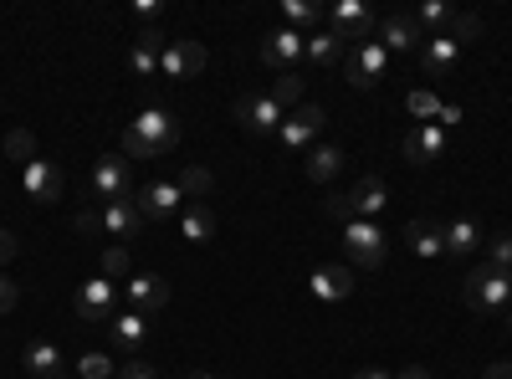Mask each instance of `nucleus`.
<instances>
[{"label":"nucleus","mask_w":512,"mask_h":379,"mask_svg":"<svg viewBox=\"0 0 512 379\" xmlns=\"http://www.w3.org/2000/svg\"><path fill=\"white\" fill-rule=\"evenodd\" d=\"M180 144V118L149 103L144 113H134V123L123 129V159H159Z\"/></svg>","instance_id":"f257e3e1"},{"label":"nucleus","mask_w":512,"mask_h":379,"mask_svg":"<svg viewBox=\"0 0 512 379\" xmlns=\"http://www.w3.org/2000/svg\"><path fill=\"white\" fill-rule=\"evenodd\" d=\"M461 303L472 313H502L512 308V272H497V267H472L461 282Z\"/></svg>","instance_id":"f03ea898"},{"label":"nucleus","mask_w":512,"mask_h":379,"mask_svg":"<svg viewBox=\"0 0 512 379\" xmlns=\"http://www.w3.org/2000/svg\"><path fill=\"white\" fill-rule=\"evenodd\" d=\"M323 123H328V113L318 108V103H303V108H292L287 118H282V129H277V139H282V149H313L318 144V134H323Z\"/></svg>","instance_id":"7ed1b4c3"},{"label":"nucleus","mask_w":512,"mask_h":379,"mask_svg":"<svg viewBox=\"0 0 512 379\" xmlns=\"http://www.w3.org/2000/svg\"><path fill=\"white\" fill-rule=\"evenodd\" d=\"M128 185H134V164H128L123 154H103V159L93 164V195H98L103 205L128 200Z\"/></svg>","instance_id":"20e7f679"},{"label":"nucleus","mask_w":512,"mask_h":379,"mask_svg":"<svg viewBox=\"0 0 512 379\" xmlns=\"http://www.w3.org/2000/svg\"><path fill=\"white\" fill-rule=\"evenodd\" d=\"M328 31L338 41H359V47H364V41L379 31V21L369 16V6H359V0H338V6L328 11Z\"/></svg>","instance_id":"39448f33"},{"label":"nucleus","mask_w":512,"mask_h":379,"mask_svg":"<svg viewBox=\"0 0 512 379\" xmlns=\"http://www.w3.org/2000/svg\"><path fill=\"white\" fill-rule=\"evenodd\" d=\"M344 246H349V262H359V267H384V231L374 226V221H349L344 226Z\"/></svg>","instance_id":"423d86ee"},{"label":"nucleus","mask_w":512,"mask_h":379,"mask_svg":"<svg viewBox=\"0 0 512 379\" xmlns=\"http://www.w3.org/2000/svg\"><path fill=\"white\" fill-rule=\"evenodd\" d=\"M118 282L108 277H93V282H82L77 287V318L82 323H113V298H118Z\"/></svg>","instance_id":"0eeeda50"},{"label":"nucleus","mask_w":512,"mask_h":379,"mask_svg":"<svg viewBox=\"0 0 512 379\" xmlns=\"http://www.w3.org/2000/svg\"><path fill=\"white\" fill-rule=\"evenodd\" d=\"M134 205H139L144 221H169V216H180V210H185V190L175 180H154V185L139 190Z\"/></svg>","instance_id":"6e6552de"},{"label":"nucleus","mask_w":512,"mask_h":379,"mask_svg":"<svg viewBox=\"0 0 512 379\" xmlns=\"http://www.w3.org/2000/svg\"><path fill=\"white\" fill-rule=\"evenodd\" d=\"M384 72H390V52H384L379 47V41H364V47L344 62V77H349V88H374V82L384 77Z\"/></svg>","instance_id":"1a4fd4ad"},{"label":"nucleus","mask_w":512,"mask_h":379,"mask_svg":"<svg viewBox=\"0 0 512 379\" xmlns=\"http://www.w3.org/2000/svg\"><path fill=\"white\" fill-rule=\"evenodd\" d=\"M282 108L267 98V93H246V98H236V123L241 129H251V134H277L282 129Z\"/></svg>","instance_id":"9d476101"},{"label":"nucleus","mask_w":512,"mask_h":379,"mask_svg":"<svg viewBox=\"0 0 512 379\" xmlns=\"http://www.w3.org/2000/svg\"><path fill=\"white\" fill-rule=\"evenodd\" d=\"M123 298H128V308H134V313H159L169 303V282L154 277V272H128Z\"/></svg>","instance_id":"9b49d317"},{"label":"nucleus","mask_w":512,"mask_h":379,"mask_svg":"<svg viewBox=\"0 0 512 379\" xmlns=\"http://www.w3.org/2000/svg\"><path fill=\"white\" fill-rule=\"evenodd\" d=\"M374 36H379V47L390 52V57H395V52H420V41H425V31L415 26V16H410V11H395V16H384Z\"/></svg>","instance_id":"f8f14e48"},{"label":"nucleus","mask_w":512,"mask_h":379,"mask_svg":"<svg viewBox=\"0 0 512 379\" xmlns=\"http://www.w3.org/2000/svg\"><path fill=\"white\" fill-rule=\"evenodd\" d=\"M21 190H26V200H36V205H52L57 195H62V170L52 159H31L26 170H21Z\"/></svg>","instance_id":"ddd939ff"},{"label":"nucleus","mask_w":512,"mask_h":379,"mask_svg":"<svg viewBox=\"0 0 512 379\" xmlns=\"http://www.w3.org/2000/svg\"><path fill=\"white\" fill-rule=\"evenodd\" d=\"M446 149H451V139H446L441 123H415V129L405 134V159L410 164H436Z\"/></svg>","instance_id":"4468645a"},{"label":"nucleus","mask_w":512,"mask_h":379,"mask_svg":"<svg viewBox=\"0 0 512 379\" xmlns=\"http://www.w3.org/2000/svg\"><path fill=\"white\" fill-rule=\"evenodd\" d=\"M164 47H169V36H164L159 26H144V31H139V41L128 47V72H134V77H154V72H159Z\"/></svg>","instance_id":"2eb2a0df"},{"label":"nucleus","mask_w":512,"mask_h":379,"mask_svg":"<svg viewBox=\"0 0 512 379\" xmlns=\"http://www.w3.org/2000/svg\"><path fill=\"white\" fill-rule=\"evenodd\" d=\"M159 72H164V77H175V82L205 72V47H200V41H169L164 57H159Z\"/></svg>","instance_id":"dca6fc26"},{"label":"nucleus","mask_w":512,"mask_h":379,"mask_svg":"<svg viewBox=\"0 0 512 379\" xmlns=\"http://www.w3.org/2000/svg\"><path fill=\"white\" fill-rule=\"evenodd\" d=\"M456 57H461V41H451L446 31L420 41V72L431 77V82H441V77L451 72V62H456Z\"/></svg>","instance_id":"f3484780"},{"label":"nucleus","mask_w":512,"mask_h":379,"mask_svg":"<svg viewBox=\"0 0 512 379\" xmlns=\"http://www.w3.org/2000/svg\"><path fill=\"white\" fill-rule=\"evenodd\" d=\"M98 226H103V236L128 241V236H139V231H144V216H139V205H134V200H118V205H103V210H98Z\"/></svg>","instance_id":"a211bd4d"},{"label":"nucleus","mask_w":512,"mask_h":379,"mask_svg":"<svg viewBox=\"0 0 512 379\" xmlns=\"http://www.w3.org/2000/svg\"><path fill=\"white\" fill-rule=\"evenodd\" d=\"M303 47H308V36L292 31V26H282V31H272V36L262 41V62H267V67H292L297 57H303Z\"/></svg>","instance_id":"6ab92c4d"},{"label":"nucleus","mask_w":512,"mask_h":379,"mask_svg":"<svg viewBox=\"0 0 512 379\" xmlns=\"http://www.w3.org/2000/svg\"><path fill=\"white\" fill-rule=\"evenodd\" d=\"M308 292H313L318 303H344L349 292H354V272L349 267H318L308 277Z\"/></svg>","instance_id":"aec40b11"},{"label":"nucleus","mask_w":512,"mask_h":379,"mask_svg":"<svg viewBox=\"0 0 512 379\" xmlns=\"http://www.w3.org/2000/svg\"><path fill=\"white\" fill-rule=\"evenodd\" d=\"M441 241H446L451 257H472V251L482 246V226H477L472 216H456V221L441 226Z\"/></svg>","instance_id":"412c9836"},{"label":"nucleus","mask_w":512,"mask_h":379,"mask_svg":"<svg viewBox=\"0 0 512 379\" xmlns=\"http://www.w3.org/2000/svg\"><path fill=\"white\" fill-rule=\"evenodd\" d=\"M384 200H390V190H384L374 175L369 180H359L354 190H349V205H354V221H374L379 210H384Z\"/></svg>","instance_id":"4be33fe9"},{"label":"nucleus","mask_w":512,"mask_h":379,"mask_svg":"<svg viewBox=\"0 0 512 379\" xmlns=\"http://www.w3.org/2000/svg\"><path fill=\"white\" fill-rule=\"evenodd\" d=\"M405 241H410V251H415L420 262H431V257H441V251H446L436 221H410V226H405Z\"/></svg>","instance_id":"5701e85b"},{"label":"nucleus","mask_w":512,"mask_h":379,"mask_svg":"<svg viewBox=\"0 0 512 379\" xmlns=\"http://www.w3.org/2000/svg\"><path fill=\"white\" fill-rule=\"evenodd\" d=\"M21 364H26L31 379H62V349L57 344H31Z\"/></svg>","instance_id":"b1692460"},{"label":"nucleus","mask_w":512,"mask_h":379,"mask_svg":"<svg viewBox=\"0 0 512 379\" xmlns=\"http://www.w3.org/2000/svg\"><path fill=\"white\" fill-rule=\"evenodd\" d=\"M108 328H113V339H118L128 354H134V349L149 339V318H144V313H134V308H128V313H113V323H108Z\"/></svg>","instance_id":"393cba45"},{"label":"nucleus","mask_w":512,"mask_h":379,"mask_svg":"<svg viewBox=\"0 0 512 379\" xmlns=\"http://www.w3.org/2000/svg\"><path fill=\"white\" fill-rule=\"evenodd\" d=\"M180 236H185L190 246L210 241V236H216V210H210V205H185V216H180Z\"/></svg>","instance_id":"a878e982"},{"label":"nucleus","mask_w":512,"mask_h":379,"mask_svg":"<svg viewBox=\"0 0 512 379\" xmlns=\"http://www.w3.org/2000/svg\"><path fill=\"white\" fill-rule=\"evenodd\" d=\"M303 57H308L313 67H338V62H344V41H338L333 31H318V36H308Z\"/></svg>","instance_id":"bb28decb"},{"label":"nucleus","mask_w":512,"mask_h":379,"mask_svg":"<svg viewBox=\"0 0 512 379\" xmlns=\"http://www.w3.org/2000/svg\"><path fill=\"white\" fill-rule=\"evenodd\" d=\"M303 88H308V82L297 77V72H277V82L267 88V98H272L282 113H292V108H303Z\"/></svg>","instance_id":"cd10ccee"},{"label":"nucleus","mask_w":512,"mask_h":379,"mask_svg":"<svg viewBox=\"0 0 512 379\" xmlns=\"http://www.w3.org/2000/svg\"><path fill=\"white\" fill-rule=\"evenodd\" d=\"M338 170H344V149H338V144H318L313 154H308V180H333Z\"/></svg>","instance_id":"c85d7f7f"},{"label":"nucleus","mask_w":512,"mask_h":379,"mask_svg":"<svg viewBox=\"0 0 512 379\" xmlns=\"http://www.w3.org/2000/svg\"><path fill=\"white\" fill-rule=\"evenodd\" d=\"M410 16H415V26H420V31L441 36V31L451 26V16H456V11H451V6H441V0H420V11H410Z\"/></svg>","instance_id":"c756f323"},{"label":"nucleus","mask_w":512,"mask_h":379,"mask_svg":"<svg viewBox=\"0 0 512 379\" xmlns=\"http://www.w3.org/2000/svg\"><path fill=\"white\" fill-rule=\"evenodd\" d=\"M282 16H287V26H292V31H303V26L323 21L328 11L318 6V0H287V6H282Z\"/></svg>","instance_id":"7c9ffc66"},{"label":"nucleus","mask_w":512,"mask_h":379,"mask_svg":"<svg viewBox=\"0 0 512 379\" xmlns=\"http://www.w3.org/2000/svg\"><path fill=\"white\" fill-rule=\"evenodd\" d=\"M6 159H16L21 170H26L31 159H41V154H36V134H31V129H11V134H6Z\"/></svg>","instance_id":"2f4dec72"},{"label":"nucleus","mask_w":512,"mask_h":379,"mask_svg":"<svg viewBox=\"0 0 512 379\" xmlns=\"http://www.w3.org/2000/svg\"><path fill=\"white\" fill-rule=\"evenodd\" d=\"M210 185H216V180H210V170H205V164H190V170L180 175V190H185V200H195V205H205Z\"/></svg>","instance_id":"473e14b6"},{"label":"nucleus","mask_w":512,"mask_h":379,"mask_svg":"<svg viewBox=\"0 0 512 379\" xmlns=\"http://www.w3.org/2000/svg\"><path fill=\"white\" fill-rule=\"evenodd\" d=\"M405 108L415 113V123H436V118H441V98H436L431 88H415V93L405 98Z\"/></svg>","instance_id":"72a5a7b5"},{"label":"nucleus","mask_w":512,"mask_h":379,"mask_svg":"<svg viewBox=\"0 0 512 379\" xmlns=\"http://www.w3.org/2000/svg\"><path fill=\"white\" fill-rule=\"evenodd\" d=\"M72 369H77L72 379H108V374H113V359H108V354H82Z\"/></svg>","instance_id":"f704fd0d"},{"label":"nucleus","mask_w":512,"mask_h":379,"mask_svg":"<svg viewBox=\"0 0 512 379\" xmlns=\"http://www.w3.org/2000/svg\"><path fill=\"white\" fill-rule=\"evenodd\" d=\"M446 36H451V41H461V47H466V41H472V36H482V16H472V11L461 16V11H456V16H451V26H446Z\"/></svg>","instance_id":"c9c22d12"},{"label":"nucleus","mask_w":512,"mask_h":379,"mask_svg":"<svg viewBox=\"0 0 512 379\" xmlns=\"http://www.w3.org/2000/svg\"><path fill=\"white\" fill-rule=\"evenodd\" d=\"M487 267L512 272V236H492V241H487Z\"/></svg>","instance_id":"e433bc0d"},{"label":"nucleus","mask_w":512,"mask_h":379,"mask_svg":"<svg viewBox=\"0 0 512 379\" xmlns=\"http://www.w3.org/2000/svg\"><path fill=\"white\" fill-rule=\"evenodd\" d=\"M103 277H128V251L123 246H103Z\"/></svg>","instance_id":"4c0bfd02"},{"label":"nucleus","mask_w":512,"mask_h":379,"mask_svg":"<svg viewBox=\"0 0 512 379\" xmlns=\"http://www.w3.org/2000/svg\"><path fill=\"white\" fill-rule=\"evenodd\" d=\"M323 216H328V221H338V226H349V221H354L349 195H328V200H323Z\"/></svg>","instance_id":"58836bf2"},{"label":"nucleus","mask_w":512,"mask_h":379,"mask_svg":"<svg viewBox=\"0 0 512 379\" xmlns=\"http://www.w3.org/2000/svg\"><path fill=\"white\" fill-rule=\"evenodd\" d=\"M16 308V287H11V277L0 272V313H11Z\"/></svg>","instance_id":"ea45409f"},{"label":"nucleus","mask_w":512,"mask_h":379,"mask_svg":"<svg viewBox=\"0 0 512 379\" xmlns=\"http://www.w3.org/2000/svg\"><path fill=\"white\" fill-rule=\"evenodd\" d=\"M123 379H159V369H154V364H139V359H134V364L123 369Z\"/></svg>","instance_id":"a19ab883"},{"label":"nucleus","mask_w":512,"mask_h":379,"mask_svg":"<svg viewBox=\"0 0 512 379\" xmlns=\"http://www.w3.org/2000/svg\"><path fill=\"white\" fill-rule=\"evenodd\" d=\"M77 231H88V236H103V226H98V210H82V216H77Z\"/></svg>","instance_id":"79ce46f5"},{"label":"nucleus","mask_w":512,"mask_h":379,"mask_svg":"<svg viewBox=\"0 0 512 379\" xmlns=\"http://www.w3.org/2000/svg\"><path fill=\"white\" fill-rule=\"evenodd\" d=\"M11 257H16V236L0 231V267H11Z\"/></svg>","instance_id":"37998d69"},{"label":"nucleus","mask_w":512,"mask_h":379,"mask_svg":"<svg viewBox=\"0 0 512 379\" xmlns=\"http://www.w3.org/2000/svg\"><path fill=\"white\" fill-rule=\"evenodd\" d=\"M134 16H139L144 26H154V16H159V6H154V0H134Z\"/></svg>","instance_id":"c03bdc74"},{"label":"nucleus","mask_w":512,"mask_h":379,"mask_svg":"<svg viewBox=\"0 0 512 379\" xmlns=\"http://www.w3.org/2000/svg\"><path fill=\"white\" fill-rule=\"evenodd\" d=\"M436 123H441V129H446V123H461V108L456 103H441V118Z\"/></svg>","instance_id":"a18cd8bd"},{"label":"nucleus","mask_w":512,"mask_h":379,"mask_svg":"<svg viewBox=\"0 0 512 379\" xmlns=\"http://www.w3.org/2000/svg\"><path fill=\"white\" fill-rule=\"evenodd\" d=\"M482 379H512V364H487Z\"/></svg>","instance_id":"49530a36"},{"label":"nucleus","mask_w":512,"mask_h":379,"mask_svg":"<svg viewBox=\"0 0 512 379\" xmlns=\"http://www.w3.org/2000/svg\"><path fill=\"white\" fill-rule=\"evenodd\" d=\"M395 379H431V369H420V364H410V369H400Z\"/></svg>","instance_id":"de8ad7c7"},{"label":"nucleus","mask_w":512,"mask_h":379,"mask_svg":"<svg viewBox=\"0 0 512 379\" xmlns=\"http://www.w3.org/2000/svg\"><path fill=\"white\" fill-rule=\"evenodd\" d=\"M354 379H395V374H384V369H359Z\"/></svg>","instance_id":"09e8293b"},{"label":"nucleus","mask_w":512,"mask_h":379,"mask_svg":"<svg viewBox=\"0 0 512 379\" xmlns=\"http://www.w3.org/2000/svg\"><path fill=\"white\" fill-rule=\"evenodd\" d=\"M190 379H216V374H205V369H195V374H190Z\"/></svg>","instance_id":"8fccbe9b"},{"label":"nucleus","mask_w":512,"mask_h":379,"mask_svg":"<svg viewBox=\"0 0 512 379\" xmlns=\"http://www.w3.org/2000/svg\"><path fill=\"white\" fill-rule=\"evenodd\" d=\"M507 333H512V308H507Z\"/></svg>","instance_id":"3c124183"}]
</instances>
